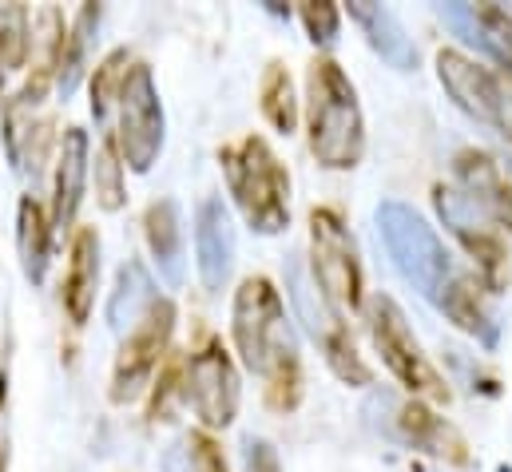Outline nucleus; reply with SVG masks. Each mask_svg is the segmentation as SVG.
I'll return each instance as SVG.
<instances>
[{
	"label": "nucleus",
	"instance_id": "f257e3e1",
	"mask_svg": "<svg viewBox=\"0 0 512 472\" xmlns=\"http://www.w3.org/2000/svg\"><path fill=\"white\" fill-rule=\"evenodd\" d=\"M231 334L243 365L266 377V397L274 409L290 413L298 409L302 397V369H298V338L286 318L282 294L274 290L270 278H247L235 290V310H231Z\"/></svg>",
	"mask_w": 512,
	"mask_h": 472
},
{
	"label": "nucleus",
	"instance_id": "f03ea898",
	"mask_svg": "<svg viewBox=\"0 0 512 472\" xmlns=\"http://www.w3.org/2000/svg\"><path fill=\"white\" fill-rule=\"evenodd\" d=\"M306 131L310 151L330 171H350L366 155V119L350 76L334 60H314L306 72Z\"/></svg>",
	"mask_w": 512,
	"mask_h": 472
},
{
	"label": "nucleus",
	"instance_id": "7ed1b4c3",
	"mask_svg": "<svg viewBox=\"0 0 512 472\" xmlns=\"http://www.w3.org/2000/svg\"><path fill=\"white\" fill-rule=\"evenodd\" d=\"M378 231L382 242L397 266V274L425 298L441 310V302L449 298L453 282L465 274L457 270L449 246L441 242V235L409 207V203H397V199H385L378 207Z\"/></svg>",
	"mask_w": 512,
	"mask_h": 472
},
{
	"label": "nucleus",
	"instance_id": "20e7f679",
	"mask_svg": "<svg viewBox=\"0 0 512 472\" xmlns=\"http://www.w3.org/2000/svg\"><path fill=\"white\" fill-rule=\"evenodd\" d=\"M219 163L247 227L258 235H282L290 227V171L262 135H247L239 147H223Z\"/></svg>",
	"mask_w": 512,
	"mask_h": 472
},
{
	"label": "nucleus",
	"instance_id": "39448f33",
	"mask_svg": "<svg viewBox=\"0 0 512 472\" xmlns=\"http://www.w3.org/2000/svg\"><path fill=\"white\" fill-rule=\"evenodd\" d=\"M310 266H314V286L322 290L326 302L350 314L362 310V290H366L362 258H358L354 235L330 207L310 211Z\"/></svg>",
	"mask_w": 512,
	"mask_h": 472
},
{
	"label": "nucleus",
	"instance_id": "423d86ee",
	"mask_svg": "<svg viewBox=\"0 0 512 472\" xmlns=\"http://www.w3.org/2000/svg\"><path fill=\"white\" fill-rule=\"evenodd\" d=\"M370 338L382 354V365L413 393V397H433V401H449V385L441 381V373L429 365V357L421 350V342L413 338L401 306L378 294L370 302Z\"/></svg>",
	"mask_w": 512,
	"mask_h": 472
},
{
	"label": "nucleus",
	"instance_id": "0eeeda50",
	"mask_svg": "<svg viewBox=\"0 0 512 472\" xmlns=\"http://www.w3.org/2000/svg\"><path fill=\"white\" fill-rule=\"evenodd\" d=\"M116 108H120V123H116L112 143L135 175H147L155 167L159 151H163V127H167L147 64H131L128 68V80L120 88Z\"/></svg>",
	"mask_w": 512,
	"mask_h": 472
},
{
	"label": "nucleus",
	"instance_id": "6e6552de",
	"mask_svg": "<svg viewBox=\"0 0 512 472\" xmlns=\"http://www.w3.org/2000/svg\"><path fill=\"white\" fill-rule=\"evenodd\" d=\"M437 76H441V88L453 96V104L465 116L489 123L497 135H505L512 143V80L497 76L493 68H485L453 48L437 52Z\"/></svg>",
	"mask_w": 512,
	"mask_h": 472
},
{
	"label": "nucleus",
	"instance_id": "1a4fd4ad",
	"mask_svg": "<svg viewBox=\"0 0 512 472\" xmlns=\"http://www.w3.org/2000/svg\"><path fill=\"white\" fill-rule=\"evenodd\" d=\"M175 334V306L167 298H155L151 310L124 334V346L116 354L112 369V401L131 405L143 397V389L151 385V373L159 369V361L167 354V342Z\"/></svg>",
	"mask_w": 512,
	"mask_h": 472
},
{
	"label": "nucleus",
	"instance_id": "9d476101",
	"mask_svg": "<svg viewBox=\"0 0 512 472\" xmlns=\"http://www.w3.org/2000/svg\"><path fill=\"white\" fill-rule=\"evenodd\" d=\"M183 401L195 409V417L207 429L235 425L243 385H239V369H235L231 354L223 350V342H207L203 350L191 354L187 369H183Z\"/></svg>",
	"mask_w": 512,
	"mask_h": 472
},
{
	"label": "nucleus",
	"instance_id": "9b49d317",
	"mask_svg": "<svg viewBox=\"0 0 512 472\" xmlns=\"http://www.w3.org/2000/svg\"><path fill=\"white\" fill-rule=\"evenodd\" d=\"M433 199H437V211H441L445 227L461 238L465 250L473 254L477 278L485 282V290H489V294H501V290L509 286V250H505V242L497 235V227H493L457 187L437 183Z\"/></svg>",
	"mask_w": 512,
	"mask_h": 472
},
{
	"label": "nucleus",
	"instance_id": "f8f14e48",
	"mask_svg": "<svg viewBox=\"0 0 512 472\" xmlns=\"http://www.w3.org/2000/svg\"><path fill=\"white\" fill-rule=\"evenodd\" d=\"M294 302H298L302 322L310 326L314 342L322 346V357H326V365L334 369V377H338V381H346V385H370V381H374V373H370V365H366L362 354H358V346H354L350 330L342 326V318L330 310V302H326V298H318V306L310 302V286H306L298 274H294Z\"/></svg>",
	"mask_w": 512,
	"mask_h": 472
},
{
	"label": "nucleus",
	"instance_id": "ddd939ff",
	"mask_svg": "<svg viewBox=\"0 0 512 472\" xmlns=\"http://www.w3.org/2000/svg\"><path fill=\"white\" fill-rule=\"evenodd\" d=\"M453 175H457V191H461L493 227L512 231V183H509V175H505V167H501L489 151H477V147L457 151Z\"/></svg>",
	"mask_w": 512,
	"mask_h": 472
},
{
	"label": "nucleus",
	"instance_id": "4468645a",
	"mask_svg": "<svg viewBox=\"0 0 512 472\" xmlns=\"http://www.w3.org/2000/svg\"><path fill=\"white\" fill-rule=\"evenodd\" d=\"M195 266L207 294H219L235 270V227L223 199H203L195 211Z\"/></svg>",
	"mask_w": 512,
	"mask_h": 472
},
{
	"label": "nucleus",
	"instance_id": "2eb2a0df",
	"mask_svg": "<svg viewBox=\"0 0 512 472\" xmlns=\"http://www.w3.org/2000/svg\"><path fill=\"white\" fill-rule=\"evenodd\" d=\"M88 131L68 127L60 139V159H56V187H52V231H68L76 223V211L84 203L88 187Z\"/></svg>",
	"mask_w": 512,
	"mask_h": 472
},
{
	"label": "nucleus",
	"instance_id": "dca6fc26",
	"mask_svg": "<svg viewBox=\"0 0 512 472\" xmlns=\"http://www.w3.org/2000/svg\"><path fill=\"white\" fill-rule=\"evenodd\" d=\"M397 425H401L405 441H413L417 449L433 453L437 461H449V465H457V469L469 465V445H465V437H461L445 417H437L425 401H405V405L397 409Z\"/></svg>",
	"mask_w": 512,
	"mask_h": 472
},
{
	"label": "nucleus",
	"instance_id": "f3484780",
	"mask_svg": "<svg viewBox=\"0 0 512 472\" xmlns=\"http://www.w3.org/2000/svg\"><path fill=\"white\" fill-rule=\"evenodd\" d=\"M350 20L366 32L370 48L382 56L389 68H397V72H413V68H417V48H413V40L405 36L401 20H397L385 4L354 0V4H350Z\"/></svg>",
	"mask_w": 512,
	"mask_h": 472
},
{
	"label": "nucleus",
	"instance_id": "a211bd4d",
	"mask_svg": "<svg viewBox=\"0 0 512 472\" xmlns=\"http://www.w3.org/2000/svg\"><path fill=\"white\" fill-rule=\"evenodd\" d=\"M441 314H449V322H453L457 330L473 334L485 350H493L497 338H501L497 314H493V306H489V290H485V282H481L477 274H461V278L453 282L449 298L441 302Z\"/></svg>",
	"mask_w": 512,
	"mask_h": 472
},
{
	"label": "nucleus",
	"instance_id": "6ab92c4d",
	"mask_svg": "<svg viewBox=\"0 0 512 472\" xmlns=\"http://www.w3.org/2000/svg\"><path fill=\"white\" fill-rule=\"evenodd\" d=\"M96 286H100V235L84 227L72 242V262L64 278V310L72 326H84L92 306H96Z\"/></svg>",
	"mask_w": 512,
	"mask_h": 472
},
{
	"label": "nucleus",
	"instance_id": "aec40b11",
	"mask_svg": "<svg viewBox=\"0 0 512 472\" xmlns=\"http://www.w3.org/2000/svg\"><path fill=\"white\" fill-rule=\"evenodd\" d=\"M143 235L155 254V262L163 266V274L175 282L179 278V258H183V223H179V207L175 199H155L143 215Z\"/></svg>",
	"mask_w": 512,
	"mask_h": 472
},
{
	"label": "nucleus",
	"instance_id": "412c9836",
	"mask_svg": "<svg viewBox=\"0 0 512 472\" xmlns=\"http://www.w3.org/2000/svg\"><path fill=\"white\" fill-rule=\"evenodd\" d=\"M155 298H159V294H155L147 270H143L139 262H124V266H120V278H116V290H112V302H108L112 330H116V334H128L131 326L151 310Z\"/></svg>",
	"mask_w": 512,
	"mask_h": 472
},
{
	"label": "nucleus",
	"instance_id": "4be33fe9",
	"mask_svg": "<svg viewBox=\"0 0 512 472\" xmlns=\"http://www.w3.org/2000/svg\"><path fill=\"white\" fill-rule=\"evenodd\" d=\"M48 238H52V223L44 219L40 203L36 199H20V207H16V250H20V266H24L28 282H44Z\"/></svg>",
	"mask_w": 512,
	"mask_h": 472
},
{
	"label": "nucleus",
	"instance_id": "5701e85b",
	"mask_svg": "<svg viewBox=\"0 0 512 472\" xmlns=\"http://www.w3.org/2000/svg\"><path fill=\"white\" fill-rule=\"evenodd\" d=\"M163 472H231L227 469V457L219 449V441L203 429H191V433H179L171 441V449L163 453Z\"/></svg>",
	"mask_w": 512,
	"mask_h": 472
},
{
	"label": "nucleus",
	"instance_id": "b1692460",
	"mask_svg": "<svg viewBox=\"0 0 512 472\" xmlns=\"http://www.w3.org/2000/svg\"><path fill=\"white\" fill-rule=\"evenodd\" d=\"M96 24H100V8H96V4H84L80 16H76V24H72L68 36H64L60 72H56V84H60L64 96H72L76 84H80V72H84V64H88V44H92Z\"/></svg>",
	"mask_w": 512,
	"mask_h": 472
},
{
	"label": "nucleus",
	"instance_id": "393cba45",
	"mask_svg": "<svg viewBox=\"0 0 512 472\" xmlns=\"http://www.w3.org/2000/svg\"><path fill=\"white\" fill-rule=\"evenodd\" d=\"M258 96H262V116H266V123H270L274 131L290 135V131L298 127V100H294V80H290V72H286L278 60H270V64H266Z\"/></svg>",
	"mask_w": 512,
	"mask_h": 472
},
{
	"label": "nucleus",
	"instance_id": "a878e982",
	"mask_svg": "<svg viewBox=\"0 0 512 472\" xmlns=\"http://www.w3.org/2000/svg\"><path fill=\"white\" fill-rule=\"evenodd\" d=\"M473 16H477V48L512 72V4L501 0L473 4Z\"/></svg>",
	"mask_w": 512,
	"mask_h": 472
},
{
	"label": "nucleus",
	"instance_id": "bb28decb",
	"mask_svg": "<svg viewBox=\"0 0 512 472\" xmlns=\"http://www.w3.org/2000/svg\"><path fill=\"white\" fill-rule=\"evenodd\" d=\"M32 20L24 4H4L0 8V72H16L28 60L32 48Z\"/></svg>",
	"mask_w": 512,
	"mask_h": 472
},
{
	"label": "nucleus",
	"instance_id": "cd10ccee",
	"mask_svg": "<svg viewBox=\"0 0 512 472\" xmlns=\"http://www.w3.org/2000/svg\"><path fill=\"white\" fill-rule=\"evenodd\" d=\"M128 68H131L128 48H116V52L96 68V76H92V116H96V123H108V112H112V104L120 100V88H124V80H128Z\"/></svg>",
	"mask_w": 512,
	"mask_h": 472
},
{
	"label": "nucleus",
	"instance_id": "c85d7f7f",
	"mask_svg": "<svg viewBox=\"0 0 512 472\" xmlns=\"http://www.w3.org/2000/svg\"><path fill=\"white\" fill-rule=\"evenodd\" d=\"M96 195H100V207L104 211H120L128 191H124V163H120V151L112 139L100 143L96 151Z\"/></svg>",
	"mask_w": 512,
	"mask_h": 472
},
{
	"label": "nucleus",
	"instance_id": "c756f323",
	"mask_svg": "<svg viewBox=\"0 0 512 472\" xmlns=\"http://www.w3.org/2000/svg\"><path fill=\"white\" fill-rule=\"evenodd\" d=\"M298 16H302V28H306V36L314 44H322V48L334 44L338 24H342V12H338L334 0H302L298 4Z\"/></svg>",
	"mask_w": 512,
	"mask_h": 472
},
{
	"label": "nucleus",
	"instance_id": "7c9ffc66",
	"mask_svg": "<svg viewBox=\"0 0 512 472\" xmlns=\"http://www.w3.org/2000/svg\"><path fill=\"white\" fill-rule=\"evenodd\" d=\"M243 469L247 472H282V465H278V453H274L270 441L251 437V441L243 445Z\"/></svg>",
	"mask_w": 512,
	"mask_h": 472
},
{
	"label": "nucleus",
	"instance_id": "2f4dec72",
	"mask_svg": "<svg viewBox=\"0 0 512 472\" xmlns=\"http://www.w3.org/2000/svg\"><path fill=\"white\" fill-rule=\"evenodd\" d=\"M0 405H4V377H0Z\"/></svg>",
	"mask_w": 512,
	"mask_h": 472
},
{
	"label": "nucleus",
	"instance_id": "473e14b6",
	"mask_svg": "<svg viewBox=\"0 0 512 472\" xmlns=\"http://www.w3.org/2000/svg\"><path fill=\"white\" fill-rule=\"evenodd\" d=\"M0 472H4V457H0Z\"/></svg>",
	"mask_w": 512,
	"mask_h": 472
},
{
	"label": "nucleus",
	"instance_id": "72a5a7b5",
	"mask_svg": "<svg viewBox=\"0 0 512 472\" xmlns=\"http://www.w3.org/2000/svg\"><path fill=\"white\" fill-rule=\"evenodd\" d=\"M501 472H512V469H501Z\"/></svg>",
	"mask_w": 512,
	"mask_h": 472
}]
</instances>
